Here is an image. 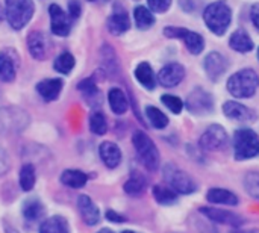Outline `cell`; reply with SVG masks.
Here are the masks:
<instances>
[{
	"instance_id": "obj_33",
	"label": "cell",
	"mask_w": 259,
	"mask_h": 233,
	"mask_svg": "<svg viewBox=\"0 0 259 233\" xmlns=\"http://www.w3.org/2000/svg\"><path fill=\"white\" fill-rule=\"evenodd\" d=\"M42 214H44V208H42V205H41L39 200H36V199H27L23 203V217L26 220H29V221L39 220Z\"/></svg>"
},
{
	"instance_id": "obj_44",
	"label": "cell",
	"mask_w": 259,
	"mask_h": 233,
	"mask_svg": "<svg viewBox=\"0 0 259 233\" xmlns=\"http://www.w3.org/2000/svg\"><path fill=\"white\" fill-rule=\"evenodd\" d=\"M106 218H108L109 221H112V223H123V221H126V218H124L123 215L117 214V212L112 211V209H109V211L106 212Z\"/></svg>"
},
{
	"instance_id": "obj_36",
	"label": "cell",
	"mask_w": 259,
	"mask_h": 233,
	"mask_svg": "<svg viewBox=\"0 0 259 233\" xmlns=\"http://www.w3.org/2000/svg\"><path fill=\"white\" fill-rule=\"evenodd\" d=\"M243 185H244L246 193H247L250 197L259 200V171H249V173L244 176Z\"/></svg>"
},
{
	"instance_id": "obj_15",
	"label": "cell",
	"mask_w": 259,
	"mask_h": 233,
	"mask_svg": "<svg viewBox=\"0 0 259 233\" xmlns=\"http://www.w3.org/2000/svg\"><path fill=\"white\" fill-rule=\"evenodd\" d=\"M223 114L229 120H237V121H252L255 120V112L249 109L246 105L238 103L235 100H228L223 103Z\"/></svg>"
},
{
	"instance_id": "obj_28",
	"label": "cell",
	"mask_w": 259,
	"mask_h": 233,
	"mask_svg": "<svg viewBox=\"0 0 259 233\" xmlns=\"http://www.w3.org/2000/svg\"><path fill=\"white\" fill-rule=\"evenodd\" d=\"M87 182H88V176L79 170H65L61 174V183L68 188H73V190L83 188L87 185Z\"/></svg>"
},
{
	"instance_id": "obj_19",
	"label": "cell",
	"mask_w": 259,
	"mask_h": 233,
	"mask_svg": "<svg viewBox=\"0 0 259 233\" xmlns=\"http://www.w3.org/2000/svg\"><path fill=\"white\" fill-rule=\"evenodd\" d=\"M206 200L219 206H237L240 203L238 196L225 188H211L206 193Z\"/></svg>"
},
{
	"instance_id": "obj_40",
	"label": "cell",
	"mask_w": 259,
	"mask_h": 233,
	"mask_svg": "<svg viewBox=\"0 0 259 233\" xmlns=\"http://www.w3.org/2000/svg\"><path fill=\"white\" fill-rule=\"evenodd\" d=\"M171 3H173V0H147L149 9L152 12H158V14L167 12L170 9Z\"/></svg>"
},
{
	"instance_id": "obj_21",
	"label": "cell",
	"mask_w": 259,
	"mask_h": 233,
	"mask_svg": "<svg viewBox=\"0 0 259 233\" xmlns=\"http://www.w3.org/2000/svg\"><path fill=\"white\" fill-rule=\"evenodd\" d=\"M131 27V20L127 12L121 8H117L108 18V30L112 35H121L124 32H127Z\"/></svg>"
},
{
	"instance_id": "obj_9",
	"label": "cell",
	"mask_w": 259,
	"mask_h": 233,
	"mask_svg": "<svg viewBox=\"0 0 259 233\" xmlns=\"http://www.w3.org/2000/svg\"><path fill=\"white\" fill-rule=\"evenodd\" d=\"M185 106L194 115H206L214 109V99L206 89L197 86L188 94Z\"/></svg>"
},
{
	"instance_id": "obj_25",
	"label": "cell",
	"mask_w": 259,
	"mask_h": 233,
	"mask_svg": "<svg viewBox=\"0 0 259 233\" xmlns=\"http://www.w3.org/2000/svg\"><path fill=\"white\" fill-rule=\"evenodd\" d=\"M100 61H102V70L108 76H114L118 73V59L111 45L103 44V47L100 50Z\"/></svg>"
},
{
	"instance_id": "obj_39",
	"label": "cell",
	"mask_w": 259,
	"mask_h": 233,
	"mask_svg": "<svg viewBox=\"0 0 259 233\" xmlns=\"http://www.w3.org/2000/svg\"><path fill=\"white\" fill-rule=\"evenodd\" d=\"M77 88H79V91L82 92V96H83V97H87V99L99 97V88H97L96 82H94L91 77L83 79V80L77 85Z\"/></svg>"
},
{
	"instance_id": "obj_8",
	"label": "cell",
	"mask_w": 259,
	"mask_h": 233,
	"mask_svg": "<svg viewBox=\"0 0 259 233\" xmlns=\"http://www.w3.org/2000/svg\"><path fill=\"white\" fill-rule=\"evenodd\" d=\"M228 132L220 124H211L200 136L199 146L205 152H217L228 146Z\"/></svg>"
},
{
	"instance_id": "obj_11",
	"label": "cell",
	"mask_w": 259,
	"mask_h": 233,
	"mask_svg": "<svg viewBox=\"0 0 259 233\" xmlns=\"http://www.w3.org/2000/svg\"><path fill=\"white\" fill-rule=\"evenodd\" d=\"M203 68L206 76L212 80L217 82L229 68V61L220 53V52H211L206 55L203 61Z\"/></svg>"
},
{
	"instance_id": "obj_27",
	"label": "cell",
	"mask_w": 259,
	"mask_h": 233,
	"mask_svg": "<svg viewBox=\"0 0 259 233\" xmlns=\"http://www.w3.org/2000/svg\"><path fill=\"white\" fill-rule=\"evenodd\" d=\"M123 188H124V193L129 194V196H134V197L141 196L147 188V179L140 171H134L129 176V179L126 180Z\"/></svg>"
},
{
	"instance_id": "obj_17",
	"label": "cell",
	"mask_w": 259,
	"mask_h": 233,
	"mask_svg": "<svg viewBox=\"0 0 259 233\" xmlns=\"http://www.w3.org/2000/svg\"><path fill=\"white\" fill-rule=\"evenodd\" d=\"M77 208H79L80 217L87 226H96L100 221L99 208L94 205V202L88 196H80L77 199Z\"/></svg>"
},
{
	"instance_id": "obj_13",
	"label": "cell",
	"mask_w": 259,
	"mask_h": 233,
	"mask_svg": "<svg viewBox=\"0 0 259 233\" xmlns=\"http://www.w3.org/2000/svg\"><path fill=\"white\" fill-rule=\"evenodd\" d=\"M49 14L52 32L58 36H67L71 30V18L68 17V14H65L64 9L55 3L49 6Z\"/></svg>"
},
{
	"instance_id": "obj_3",
	"label": "cell",
	"mask_w": 259,
	"mask_h": 233,
	"mask_svg": "<svg viewBox=\"0 0 259 233\" xmlns=\"http://www.w3.org/2000/svg\"><path fill=\"white\" fill-rule=\"evenodd\" d=\"M259 156V135L249 127L237 129L234 133V158L247 161Z\"/></svg>"
},
{
	"instance_id": "obj_48",
	"label": "cell",
	"mask_w": 259,
	"mask_h": 233,
	"mask_svg": "<svg viewBox=\"0 0 259 233\" xmlns=\"http://www.w3.org/2000/svg\"><path fill=\"white\" fill-rule=\"evenodd\" d=\"M121 233H137V232H134V230H124V232H121Z\"/></svg>"
},
{
	"instance_id": "obj_4",
	"label": "cell",
	"mask_w": 259,
	"mask_h": 233,
	"mask_svg": "<svg viewBox=\"0 0 259 233\" xmlns=\"http://www.w3.org/2000/svg\"><path fill=\"white\" fill-rule=\"evenodd\" d=\"M132 144H134L137 155H138L140 161L143 162V165L150 171H156L159 168L161 156H159V150L155 146V143L152 141V138L143 130H135L134 136H132Z\"/></svg>"
},
{
	"instance_id": "obj_23",
	"label": "cell",
	"mask_w": 259,
	"mask_h": 233,
	"mask_svg": "<svg viewBox=\"0 0 259 233\" xmlns=\"http://www.w3.org/2000/svg\"><path fill=\"white\" fill-rule=\"evenodd\" d=\"M229 45L232 50L238 53H249L255 49V42L250 38V35L244 29H237L231 38H229Z\"/></svg>"
},
{
	"instance_id": "obj_22",
	"label": "cell",
	"mask_w": 259,
	"mask_h": 233,
	"mask_svg": "<svg viewBox=\"0 0 259 233\" xmlns=\"http://www.w3.org/2000/svg\"><path fill=\"white\" fill-rule=\"evenodd\" d=\"M62 88H64V82L61 79H44L36 85V92L46 102H53L59 97Z\"/></svg>"
},
{
	"instance_id": "obj_16",
	"label": "cell",
	"mask_w": 259,
	"mask_h": 233,
	"mask_svg": "<svg viewBox=\"0 0 259 233\" xmlns=\"http://www.w3.org/2000/svg\"><path fill=\"white\" fill-rule=\"evenodd\" d=\"M17 67H18V59L11 50H3L0 52V80L2 82H14L15 74H17Z\"/></svg>"
},
{
	"instance_id": "obj_18",
	"label": "cell",
	"mask_w": 259,
	"mask_h": 233,
	"mask_svg": "<svg viewBox=\"0 0 259 233\" xmlns=\"http://www.w3.org/2000/svg\"><path fill=\"white\" fill-rule=\"evenodd\" d=\"M27 49L33 59L44 61L49 52L47 39L42 32H30L27 36Z\"/></svg>"
},
{
	"instance_id": "obj_6",
	"label": "cell",
	"mask_w": 259,
	"mask_h": 233,
	"mask_svg": "<svg viewBox=\"0 0 259 233\" xmlns=\"http://www.w3.org/2000/svg\"><path fill=\"white\" fill-rule=\"evenodd\" d=\"M6 3V18L12 29H23L33 15V2L32 0H5Z\"/></svg>"
},
{
	"instance_id": "obj_34",
	"label": "cell",
	"mask_w": 259,
	"mask_h": 233,
	"mask_svg": "<svg viewBox=\"0 0 259 233\" xmlns=\"http://www.w3.org/2000/svg\"><path fill=\"white\" fill-rule=\"evenodd\" d=\"M74 65H76V59L70 52L61 53L53 62V68L61 74H68L74 68Z\"/></svg>"
},
{
	"instance_id": "obj_7",
	"label": "cell",
	"mask_w": 259,
	"mask_h": 233,
	"mask_svg": "<svg viewBox=\"0 0 259 233\" xmlns=\"http://www.w3.org/2000/svg\"><path fill=\"white\" fill-rule=\"evenodd\" d=\"M164 35L167 38H178L181 39L185 47L188 49L190 53L193 55H200L205 49V38L187 27H179V26H167L164 29Z\"/></svg>"
},
{
	"instance_id": "obj_14",
	"label": "cell",
	"mask_w": 259,
	"mask_h": 233,
	"mask_svg": "<svg viewBox=\"0 0 259 233\" xmlns=\"http://www.w3.org/2000/svg\"><path fill=\"white\" fill-rule=\"evenodd\" d=\"M29 118L26 112L9 108V109H2L0 111V127L5 130H21L27 126Z\"/></svg>"
},
{
	"instance_id": "obj_26",
	"label": "cell",
	"mask_w": 259,
	"mask_h": 233,
	"mask_svg": "<svg viewBox=\"0 0 259 233\" xmlns=\"http://www.w3.org/2000/svg\"><path fill=\"white\" fill-rule=\"evenodd\" d=\"M108 102H109V106H111L112 112L117 114V115H123L127 111V108H129L127 97H126V94L120 88H111L109 89Z\"/></svg>"
},
{
	"instance_id": "obj_47",
	"label": "cell",
	"mask_w": 259,
	"mask_h": 233,
	"mask_svg": "<svg viewBox=\"0 0 259 233\" xmlns=\"http://www.w3.org/2000/svg\"><path fill=\"white\" fill-rule=\"evenodd\" d=\"M3 20V9H2V6H0V21Z\"/></svg>"
},
{
	"instance_id": "obj_42",
	"label": "cell",
	"mask_w": 259,
	"mask_h": 233,
	"mask_svg": "<svg viewBox=\"0 0 259 233\" xmlns=\"http://www.w3.org/2000/svg\"><path fill=\"white\" fill-rule=\"evenodd\" d=\"M79 15H80V5H79V2L77 0H70V3H68V17L73 21Z\"/></svg>"
},
{
	"instance_id": "obj_45",
	"label": "cell",
	"mask_w": 259,
	"mask_h": 233,
	"mask_svg": "<svg viewBox=\"0 0 259 233\" xmlns=\"http://www.w3.org/2000/svg\"><path fill=\"white\" fill-rule=\"evenodd\" d=\"M184 2H187V5H181V6H182V9H184V11H190V12H191V11L194 9V5L191 3V0H184Z\"/></svg>"
},
{
	"instance_id": "obj_10",
	"label": "cell",
	"mask_w": 259,
	"mask_h": 233,
	"mask_svg": "<svg viewBox=\"0 0 259 233\" xmlns=\"http://www.w3.org/2000/svg\"><path fill=\"white\" fill-rule=\"evenodd\" d=\"M202 215H205L208 220L219 223V224H226V226H232V227H240L241 224H244V218L235 212H229V211H223L219 208H212V206H203L199 211Z\"/></svg>"
},
{
	"instance_id": "obj_37",
	"label": "cell",
	"mask_w": 259,
	"mask_h": 233,
	"mask_svg": "<svg viewBox=\"0 0 259 233\" xmlns=\"http://www.w3.org/2000/svg\"><path fill=\"white\" fill-rule=\"evenodd\" d=\"M90 129L96 135H105L108 132V123L100 111H94L90 117Z\"/></svg>"
},
{
	"instance_id": "obj_35",
	"label": "cell",
	"mask_w": 259,
	"mask_h": 233,
	"mask_svg": "<svg viewBox=\"0 0 259 233\" xmlns=\"http://www.w3.org/2000/svg\"><path fill=\"white\" fill-rule=\"evenodd\" d=\"M35 168L32 164H24L20 170V187L23 191H32V188L35 187Z\"/></svg>"
},
{
	"instance_id": "obj_43",
	"label": "cell",
	"mask_w": 259,
	"mask_h": 233,
	"mask_svg": "<svg viewBox=\"0 0 259 233\" xmlns=\"http://www.w3.org/2000/svg\"><path fill=\"white\" fill-rule=\"evenodd\" d=\"M250 20H252L253 27L259 32V3H255L250 8Z\"/></svg>"
},
{
	"instance_id": "obj_24",
	"label": "cell",
	"mask_w": 259,
	"mask_h": 233,
	"mask_svg": "<svg viewBox=\"0 0 259 233\" xmlns=\"http://www.w3.org/2000/svg\"><path fill=\"white\" fill-rule=\"evenodd\" d=\"M135 79L138 80V83L141 86H144L146 89H155L156 86V76L152 70V65L149 62H140L134 71Z\"/></svg>"
},
{
	"instance_id": "obj_29",
	"label": "cell",
	"mask_w": 259,
	"mask_h": 233,
	"mask_svg": "<svg viewBox=\"0 0 259 233\" xmlns=\"http://www.w3.org/2000/svg\"><path fill=\"white\" fill-rule=\"evenodd\" d=\"M39 233H70L68 221L61 215L50 217L41 224Z\"/></svg>"
},
{
	"instance_id": "obj_46",
	"label": "cell",
	"mask_w": 259,
	"mask_h": 233,
	"mask_svg": "<svg viewBox=\"0 0 259 233\" xmlns=\"http://www.w3.org/2000/svg\"><path fill=\"white\" fill-rule=\"evenodd\" d=\"M97 233H114L112 230H109V229H102V230H99Z\"/></svg>"
},
{
	"instance_id": "obj_41",
	"label": "cell",
	"mask_w": 259,
	"mask_h": 233,
	"mask_svg": "<svg viewBox=\"0 0 259 233\" xmlns=\"http://www.w3.org/2000/svg\"><path fill=\"white\" fill-rule=\"evenodd\" d=\"M9 170V156L6 150L0 146V176L5 174Z\"/></svg>"
},
{
	"instance_id": "obj_49",
	"label": "cell",
	"mask_w": 259,
	"mask_h": 233,
	"mask_svg": "<svg viewBox=\"0 0 259 233\" xmlns=\"http://www.w3.org/2000/svg\"><path fill=\"white\" fill-rule=\"evenodd\" d=\"M258 61H259V47H258Z\"/></svg>"
},
{
	"instance_id": "obj_50",
	"label": "cell",
	"mask_w": 259,
	"mask_h": 233,
	"mask_svg": "<svg viewBox=\"0 0 259 233\" xmlns=\"http://www.w3.org/2000/svg\"><path fill=\"white\" fill-rule=\"evenodd\" d=\"M88 2H96V0H88Z\"/></svg>"
},
{
	"instance_id": "obj_5",
	"label": "cell",
	"mask_w": 259,
	"mask_h": 233,
	"mask_svg": "<svg viewBox=\"0 0 259 233\" xmlns=\"http://www.w3.org/2000/svg\"><path fill=\"white\" fill-rule=\"evenodd\" d=\"M164 179L167 182V185L176 193V194H182V196H190L194 194L197 191V183L196 180L184 170H181L179 167L173 165V164H167L162 170Z\"/></svg>"
},
{
	"instance_id": "obj_1",
	"label": "cell",
	"mask_w": 259,
	"mask_h": 233,
	"mask_svg": "<svg viewBox=\"0 0 259 233\" xmlns=\"http://www.w3.org/2000/svg\"><path fill=\"white\" fill-rule=\"evenodd\" d=\"M203 21L214 35L222 36L232 23V9L225 0H215L203 9Z\"/></svg>"
},
{
	"instance_id": "obj_12",
	"label": "cell",
	"mask_w": 259,
	"mask_h": 233,
	"mask_svg": "<svg viewBox=\"0 0 259 233\" xmlns=\"http://www.w3.org/2000/svg\"><path fill=\"white\" fill-rule=\"evenodd\" d=\"M184 79H185V68L179 62H170V64L164 65L159 70L158 77H156V80L165 88H175Z\"/></svg>"
},
{
	"instance_id": "obj_20",
	"label": "cell",
	"mask_w": 259,
	"mask_h": 233,
	"mask_svg": "<svg viewBox=\"0 0 259 233\" xmlns=\"http://www.w3.org/2000/svg\"><path fill=\"white\" fill-rule=\"evenodd\" d=\"M100 158L108 168H117L121 162V150L115 143L105 141L99 147Z\"/></svg>"
},
{
	"instance_id": "obj_31",
	"label": "cell",
	"mask_w": 259,
	"mask_h": 233,
	"mask_svg": "<svg viewBox=\"0 0 259 233\" xmlns=\"http://www.w3.org/2000/svg\"><path fill=\"white\" fill-rule=\"evenodd\" d=\"M152 193H153V197H155L156 203H159L162 206H170V205H175L178 202V194L170 187L155 185Z\"/></svg>"
},
{
	"instance_id": "obj_2",
	"label": "cell",
	"mask_w": 259,
	"mask_h": 233,
	"mask_svg": "<svg viewBox=\"0 0 259 233\" xmlns=\"http://www.w3.org/2000/svg\"><path fill=\"white\" fill-rule=\"evenodd\" d=\"M231 96L237 99H250L259 88V76L252 68H243L228 79L226 85Z\"/></svg>"
},
{
	"instance_id": "obj_32",
	"label": "cell",
	"mask_w": 259,
	"mask_h": 233,
	"mask_svg": "<svg viewBox=\"0 0 259 233\" xmlns=\"http://www.w3.org/2000/svg\"><path fill=\"white\" fill-rule=\"evenodd\" d=\"M146 117H147L149 123L152 124V127H155L158 130L165 129L168 126V117L156 106H152V105L146 106Z\"/></svg>"
},
{
	"instance_id": "obj_30",
	"label": "cell",
	"mask_w": 259,
	"mask_h": 233,
	"mask_svg": "<svg viewBox=\"0 0 259 233\" xmlns=\"http://www.w3.org/2000/svg\"><path fill=\"white\" fill-rule=\"evenodd\" d=\"M134 20H135L137 27L141 30H147L155 24V15L146 6H137L134 9Z\"/></svg>"
},
{
	"instance_id": "obj_38",
	"label": "cell",
	"mask_w": 259,
	"mask_h": 233,
	"mask_svg": "<svg viewBox=\"0 0 259 233\" xmlns=\"http://www.w3.org/2000/svg\"><path fill=\"white\" fill-rule=\"evenodd\" d=\"M161 102L164 103V106H167V109H170L173 114H181L182 109H184V102L181 97L178 96H173V94H164L161 97Z\"/></svg>"
}]
</instances>
